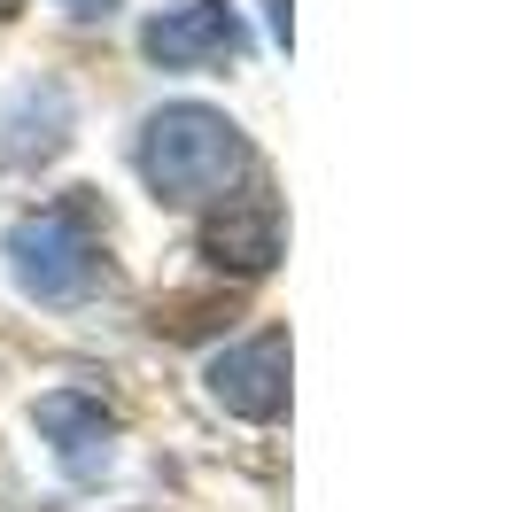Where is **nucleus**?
I'll use <instances>...</instances> for the list:
<instances>
[{"label":"nucleus","mask_w":512,"mask_h":512,"mask_svg":"<svg viewBox=\"0 0 512 512\" xmlns=\"http://www.w3.org/2000/svg\"><path fill=\"white\" fill-rule=\"evenodd\" d=\"M249 171V140L241 125L210 109V101H163L156 117L140 125V179L156 202L194 210V202H225L233 179Z\"/></svg>","instance_id":"obj_1"},{"label":"nucleus","mask_w":512,"mask_h":512,"mask_svg":"<svg viewBox=\"0 0 512 512\" xmlns=\"http://www.w3.org/2000/svg\"><path fill=\"white\" fill-rule=\"evenodd\" d=\"M0 256H8V280L32 303H78L94 295L101 280V241L78 202H55V210H24V218L0 233Z\"/></svg>","instance_id":"obj_2"},{"label":"nucleus","mask_w":512,"mask_h":512,"mask_svg":"<svg viewBox=\"0 0 512 512\" xmlns=\"http://www.w3.org/2000/svg\"><path fill=\"white\" fill-rule=\"evenodd\" d=\"M78 140V94L55 70H32L0 94V171H47Z\"/></svg>","instance_id":"obj_3"},{"label":"nucleus","mask_w":512,"mask_h":512,"mask_svg":"<svg viewBox=\"0 0 512 512\" xmlns=\"http://www.w3.org/2000/svg\"><path fill=\"white\" fill-rule=\"evenodd\" d=\"M202 388H210L218 412L249 419V427H272L288 412V334L272 326V334H249V342L218 350L202 365Z\"/></svg>","instance_id":"obj_4"},{"label":"nucleus","mask_w":512,"mask_h":512,"mask_svg":"<svg viewBox=\"0 0 512 512\" xmlns=\"http://www.w3.org/2000/svg\"><path fill=\"white\" fill-rule=\"evenodd\" d=\"M32 427L47 435V450H55V466H63L70 481H109V466H117V419L101 412L94 396H78V388H55V396H39L32 404Z\"/></svg>","instance_id":"obj_5"},{"label":"nucleus","mask_w":512,"mask_h":512,"mask_svg":"<svg viewBox=\"0 0 512 512\" xmlns=\"http://www.w3.org/2000/svg\"><path fill=\"white\" fill-rule=\"evenodd\" d=\"M140 47H148L156 70H202V63H218V55H241L249 39L233 24V8H218V0H171L163 16L140 24Z\"/></svg>","instance_id":"obj_6"},{"label":"nucleus","mask_w":512,"mask_h":512,"mask_svg":"<svg viewBox=\"0 0 512 512\" xmlns=\"http://www.w3.org/2000/svg\"><path fill=\"white\" fill-rule=\"evenodd\" d=\"M280 202L272 194H225V210L202 225V256L233 272H272L280 264Z\"/></svg>","instance_id":"obj_7"},{"label":"nucleus","mask_w":512,"mask_h":512,"mask_svg":"<svg viewBox=\"0 0 512 512\" xmlns=\"http://www.w3.org/2000/svg\"><path fill=\"white\" fill-rule=\"evenodd\" d=\"M55 8H63V16H78V24H109L125 0H55Z\"/></svg>","instance_id":"obj_8"},{"label":"nucleus","mask_w":512,"mask_h":512,"mask_svg":"<svg viewBox=\"0 0 512 512\" xmlns=\"http://www.w3.org/2000/svg\"><path fill=\"white\" fill-rule=\"evenodd\" d=\"M264 8H272V32L288 39V0H264Z\"/></svg>","instance_id":"obj_9"},{"label":"nucleus","mask_w":512,"mask_h":512,"mask_svg":"<svg viewBox=\"0 0 512 512\" xmlns=\"http://www.w3.org/2000/svg\"><path fill=\"white\" fill-rule=\"evenodd\" d=\"M16 8H24V0H0V24H8V16H16Z\"/></svg>","instance_id":"obj_10"}]
</instances>
